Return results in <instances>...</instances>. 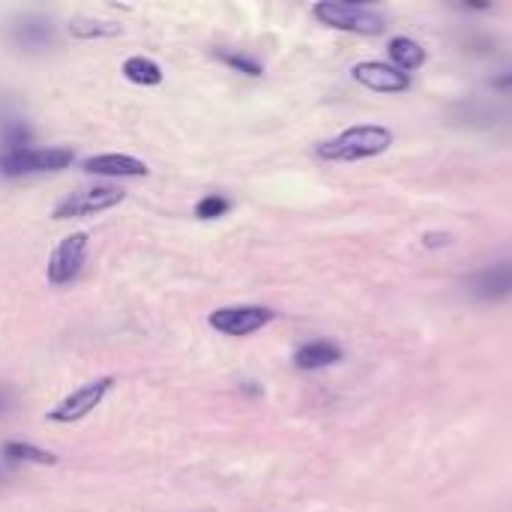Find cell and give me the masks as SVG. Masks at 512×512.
Returning a JSON list of instances; mask_svg holds the SVG:
<instances>
[{"label":"cell","instance_id":"1","mask_svg":"<svg viewBox=\"0 0 512 512\" xmlns=\"http://www.w3.org/2000/svg\"><path fill=\"white\" fill-rule=\"evenodd\" d=\"M393 144V132L384 126H354L345 129L342 135L318 144V156L327 162H357V159H369V156H381L384 150H390Z\"/></svg>","mask_w":512,"mask_h":512},{"label":"cell","instance_id":"2","mask_svg":"<svg viewBox=\"0 0 512 512\" xmlns=\"http://www.w3.org/2000/svg\"><path fill=\"white\" fill-rule=\"evenodd\" d=\"M312 15L333 27V30H348V33H363V36H375L381 33L387 24H384V15L375 12L372 6H363V3H336V0H327V3H315L312 6Z\"/></svg>","mask_w":512,"mask_h":512},{"label":"cell","instance_id":"3","mask_svg":"<svg viewBox=\"0 0 512 512\" xmlns=\"http://www.w3.org/2000/svg\"><path fill=\"white\" fill-rule=\"evenodd\" d=\"M72 165V150L66 147H30L21 153L0 156V177H30V174H48L63 171Z\"/></svg>","mask_w":512,"mask_h":512},{"label":"cell","instance_id":"4","mask_svg":"<svg viewBox=\"0 0 512 512\" xmlns=\"http://www.w3.org/2000/svg\"><path fill=\"white\" fill-rule=\"evenodd\" d=\"M111 387H114V378H111V375H102V378H96V381L81 384L78 390H72L63 402H57V405L48 411V420H51V423H60V426H69V423L84 420L87 414H93V411L105 402V396L111 393Z\"/></svg>","mask_w":512,"mask_h":512},{"label":"cell","instance_id":"5","mask_svg":"<svg viewBox=\"0 0 512 512\" xmlns=\"http://www.w3.org/2000/svg\"><path fill=\"white\" fill-rule=\"evenodd\" d=\"M474 303H507L512 300V255L492 261L462 282Z\"/></svg>","mask_w":512,"mask_h":512},{"label":"cell","instance_id":"6","mask_svg":"<svg viewBox=\"0 0 512 512\" xmlns=\"http://www.w3.org/2000/svg\"><path fill=\"white\" fill-rule=\"evenodd\" d=\"M126 198L123 189L117 186H93L84 192H72L66 195L57 207H54V219H78V216H96L102 210L117 207Z\"/></svg>","mask_w":512,"mask_h":512},{"label":"cell","instance_id":"7","mask_svg":"<svg viewBox=\"0 0 512 512\" xmlns=\"http://www.w3.org/2000/svg\"><path fill=\"white\" fill-rule=\"evenodd\" d=\"M84 261H87V234H69V237H63L57 246H54V252H51V258H48V282L51 285H69L72 279H78V273H81V267H84Z\"/></svg>","mask_w":512,"mask_h":512},{"label":"cell","instance_id":"8","mask_svg":"<svg viewBox=\"0 0 512 512\" xmlns=\"http://www.w3.org/2000/svg\"><path fill=\"white\" fill-rule=\"evenodd\" d=\"M273 321V309L267 306H225L210 315V327L225 336H252Z\"/></svg>","mask_w":512,"mask_h":512},{"label":"cell","instance_id":"9","mask_svg":"<svg viewBox=\"0 0 512 512\" xmlns=\"http://www.w3.org/2000/svg\"><path fill=\"white\" fill-rule=\"evenodd\" d=\"M54 39H57L54 21L45 15H21L9 24V42L24 54H39L51 48Z\"/></svg>","mask_w":512,"mask_h":512},{"label":"cell","instance_id":"10","mask_svg":"<svg viewBox=\"0 0 512 512\" xmlns=\"http://www.w3.org/2000/svg\"><path fill=\"white\" fill-rule=\"evenodd\" d=\"M354 81L375 90V93H402L411 87L408 72L387 66V63H357L354 66Z\"/></svg>","mask_w":512,"mask_h":512},{"label":"cell","instance_id":"11","mask_svg":"<svg viewBox=\"0 0 512 512\" xmlns=\"http://www.w3.org/2000/svg\"><path fill=\"white\" fill-rule=\"evenodd\" d=\"M84 171L87 174H96V177H147L150 168L135 159V156H126V153H102V156H90L84 162Z\"/></svg>","mask_w":512,"mask_h":512},{"label":"cell","instance_id":"12","mask_svg":"<svg viewBox=\"0 0 512 512\" xmlns=\"http://www.w3.org/2000/svg\"><path fill=\"white\" fill-rule=\"evenodd\" d=\"M30 144H33L30 123L15 111H0V156L30 150Z\"/></svg>","mask_w":512,"mask_h":512},{"label":"cell","instance_id":"13","mask_svg":"<svg viewBox=\"0 0 512 512\" xmlns=\"http://www.w3.org/2000/svg\"><path fill=\"white\" fill-rule=\"evenodd\" d=\"M342 360V348L327 342V339H318V342H309L303 345L297 354H294V366L303 369V372H318V369H327V366H336Z\"/></svg>","mask_w":512,"mask_h":512},{"label":"cell","instance_id":"14","mask_svg":"<svg viewBox=\"0 0 512 512\" xmlns=\"http://www.w3.org/2000/svg\"><path fill=\"white\" fill-rule=\"evenodd\" d=\"M0 459H3V465H57L54 453L24 444V441H6Z\"/></svg>","mask_w":512,"mask_h":512},{"label":"cell","instance_id":"15","mask_svg":"<svg viewBox=\"0 0 512 512\" xmlns=\"http://www.w3.org/2000/svg\"><path fill=\"white\" fill-rule=\"evenodd\" d=\"M123 75H126V81L141 84V87H156L165 78L162 75V66L156 60H150V57H141V54H135V57H129L123 63Z\"/></svg>","mask_w":512,"mask_h":512},{"label":"cell","instance_id":"16","mask_svg":"<svg viewBox=\"0 0 512 512\" xmlns=\"http://www.w3.org/2000/svg\"><path fill=\"white\" fill-rule=\"evenodd\" d=\"M390 57H393L396 69H402V72L420 69V66L426 63V51H423V45H420V42H414V39H408V36H399V39H393V42H390Z\"/></svg>","mask_w":512,"mask_h":512},{"label":"cell","instance_id":"17","mask_svg":"<svg viewBox=\"0 0 512 512\" xmlns=\"http://www.w3.org/2000/svg\"><path fill=\"white\" fill-rule=\"evenodd\" d=\"M69 33L75 39H105V36H117L120 24L114 21H90V18H78L69 24Z\"/></svg>","mask_w":512,"mask_h":512},{"label":"cell","instance_id":"18","mask_svg":"<svg viewBox=\"0 0 512 512\" xmlns=\"http://www.w3.org/2000/svg\"><path fill=\"white\" fill-rule=\"evenodd\" d=\"M216 57H219L225 66H231V69H237V72H243V75H261V72H264L258 60H252V57H246V54H237V51H216Z\"/></svg>","mask_w":512,"mask_h":512},{"label":"cell","instance_id":"19","mask_svg":"<svg viewBox=\"0 0 512 512\" xmlns=\"http://www.w3.org/2000/svg\"><path fill=\"white\" fill-rule=\"evenodd\" d=\"M228 210H231V201H228V198H222V195H207V198L198 201L195 216H198V219H219V216H225Z\"/></svg>","mask_w":512,"mask_h":512},{"label":"cell","instance_id":"20","mask_svg":"<svg viewBox=\"0 0 512 512\" xmlns=\"http://www.w3.org/2000/svg\"><path fill=\"white\" fill-rule=\"evenodd\" d=\"M12 405H15V393H12L9 384L0 381V417H6V414L12 411Z\"/></svg>","mask_w":512,"mask_h":512},{"label":"cell","instance_id":"21","mask_svg":"<svg viewBox=\"0 0 512 512\" xmlns=\"http://www.w3.org/2000/svg\"><path fill=\"white\" fill-rule=\"evenodd\" d=\"M495 90H501V93H512V69H504V72H498L492 81H489Z\"/></svg>","mask_w":512,"mask_h":512}]
</instances>
